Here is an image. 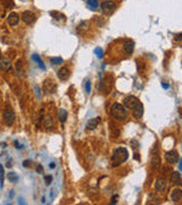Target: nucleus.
<instances>
[{
	"instance_id": "obj_11",
	"label": "nucleus",
	"mask_w": 182,
	"mask_h": 205,
	"mask_svg": "<svg viewBox=\"0 0 182 205\" xmlns=\"http://www.w3.org/2000/svg\"><path fill=\"white\" fill-rule=\"evenodd\" d=\"M57 75H58V78L62 81H66V80H68V78L71 76V71L64 66V67L59 69V71L57 72Z\"/></svg>"
},
{
	"instance_id": "obj_37",
	"label": "nucleus",
	"mask_w": 182,
	"mask_h": 205,
	"mask_svg": "<svg viewBox=\"0 0 182 205\" xmlns=\"http://www.w3.org/2000/svg\"><path fill=\"white\" fill-rule=\"evenodd\" d=\"M1 104H2V95H1V92H0V106H1Z\"/></svg>"
},
{
	"instance_id": "obj_12",
	"label": "nucleus",
	"mask_w": 182,
	"mask_h": 205,
	"mask_svg": "<svg viewBox=\"0 0 182 205\" xmlns=\"http://www.w3.org/2000/svg\"><path fill=\"white\" fill-rule=\"evenodd\" d=\"M166 185H167V182H166L165 179H163V178L157 179L155 182V189L157 191H159V193H163V191L166 189Z\"/></svg>"
},
{
	"instance_id": "obj_31",
	"label": "nucleus",
	"mask_w": 182,
	"mask_h": 205,
	"mask_svg": "<svg viewBox=\"0 0 182 205\" xmlns=\"http://www.w3.org/2000/svg\"><path fill=\"white\" fill-rule=\"evenodd\" d=\"M51 180H53V177H51V176H47V177L44 178V181H46V184L47 185H50Z\"/></svg>"
},
{
	"instance_id": "obj_34",
	"label": "nucleus",
	"mask_w": 182,
	"mask_h": 205,
	"mask_svg": "<svg viewBox=\"0 0 182 205\" xmlns=\"http://www.w3.org/2000/svg\"><path fill=\"white\" fill-rule=\"evenodd\" d=\"M23 165L24 167H30V161H24L23 162Z\"/></svg>"
},
{
	"instance_id": "obj_26",
	"label": "nucleus",
	"mask_w": 182,
	"mask_h": 205,
	"mask_svg": "<svg viewBox=\"0 0 182 205\" xmlns=\"http://www.w3.org/2000/svg\"><path fill=\"white\" fill-rule=\"evenodd\" d=\"M16 70L17 72H20V74L23 75V73H24V70H23V64H22V60H17L16 63Z\"/></svg>"
},
{
	"instance_id": "obj_2",
	"label": "nucleus",
	"mask_w": 182,
	"mask_h": 205,
	"mask_svg": "<svg viewBox=\"0 0 182 205\" xmlns=\"http://www.w3.org/2000/svg\"><path fill=\"white\" fill-rule=\"evenodd\" d=\"M128 158H129V151L124 147H118L117 149L114 151V154H113L112 156L114 165H117V164H122V163L126 162Z\"/></svg>"
},
{
	"instance_id": "obj_28",
	"label": "nucleus",
	"mask_w": 182,
	"mask_h": 205,
	"mask_svg": "<svg viewBox=\"0 0 182 205\" xmlns=\"http://www.w3.org/2000/svg\"><path fill=\"white\" fill-rule=\"evenodd\" d=\"M8 179L11 180V182H16L17 181V177H16V174L14 172H11L9 174H8Z\"/></svg>"
},
{
	"instance_id": "obj_4",
	"label": "nucleus",
	"mask_w": 182,
	"mask_h": 205,
	"mask_svg": "<svg viewBox=\"0 0 182 205\" xmlns=\"http://www.w3.org/2000/svg\"><path fill=\"white\" fill-rule=\"evenodd\" d=\"M115 9H116V4H115L113 0H105V1H102V13L109 15V14H112Z\"/></svg>"
},
{
	"instance_id": "obj_17",
	"label": "nucleus",
	"mask_w": 182,
	"mask_h": 205,
	"mask_svg": "<svg viewBox=\"0 0 182 205\" xmlns=\"http://www.w3.org/2000/svg\"><path fill=\"white\" fill-rule=\"evenodd\" d=\"M43 90H44V92L53 93L56 90V86L51 81H44V83H43Z\"/></svg>"
},
{
	"instance_id": "obj_35",
	"label": "nucleus",
	"mask_w": 182,
	"mask_h": 205,
	"mask_svg": "<svg viewBox=\"0 0 182 205\" xmlns=\"http://www.w3.org/2000/svg\"><path fill=\"white\" fill-rule=\"evenodd\" d=\"M49 167H50V169H55V167H56V164H55V163H50Z\"/></svg>"
},
{
	"instance_id": "obj_9",
	"label": "nucleus",
	"mask_w": 182,
	"mask_h": 205,
	"mask_svg": "<svg viewBox=\"0 0 182 205\" xmlns=\"http://www.w3.org/2000/svg\"><path fill=\"white\" fill-rule=\"evenodd\" d=\"M132 114H133L134 119H141L142 115H144V105L141 102H138L137 106L132 109Z\"/></svg>"
},
{
	"instance_id": "obj_3",
	"label": "nucleus",
	"mask_w": 182,
	"mask_h": 205,
	"mask_svg": "<svg viewBox=\"0 0 182 205\" xmlns=\"http://www.w3.org/2000/svg\"><path fill=\"white\" fill-rule=\"evenodd\" d=\"M15 119H16V115H15V112L13 108H7L4 113V121H5L6 125L8 127H11L14 122H15Z\"/></svg>"
},
{
	"instance_id": "obj_10",
	"label": "nucleus",
	"mask_w": 182,
	"mask_h": 205,
	"mask_svg": "<svg viewBox=\"0 0 182 205\" xmlns=\"http://www.w3.org/2000/svg\"><path fill=\"white\" fill-rule=\"evenodd\" d=\"M123 50L125 55H132L134 51V42L132 40H126L123 43Z\"/></svg>"
},
{
	"instance_id": "obj_13",
	"label": "nucleus",
	"mask_w": 182,
	"mask_h": 205,
	"mask_svg": "<svg viewBox=\"0 0 182 205\" xmlns=\"http://www.w3.org/2000/svg\"><path fill=\"white\" fill-rule=\"evenodd\" d=\"M182 198V190L179 188H175L172 190L171 193V200L175 203H179Z\"/></svg>"
},
{
	"instance_id": "obj_30",
	"label": "nucleus",
	"mask_w": 182,
	"mask_h": 205,
	"mask_svg": "<svg viewBox=\"0 0 182 205\" xmlns=\"http://www.w3.org/2000/svg\"><path fill=\"white\" fill-rule=\"evenodd\" d=\"M95 54L97 55V57H98V58H102V49L99 48V47H98V48H96V49H95Z\"/></svg>"
},
{
	"instance_id": "obj_20",
	"label": "nucleus",
	"mask_w": 182,
	"mask_h": 205,
	"mask_svg": "<svg viewBox=\"0 0 182 205\" xmlns=\"http://www.w3.org/2000/svg\"><path fill=\"white\" fill-rule=\"evenodd\" d=\"M54 125V120L50 115H46L43 118V127L44 128H51Z\"/></svg>"
},
{
	"instance_id": "obj_27",
	"label": "nucleus",
	"mask_w": 182,
	"mask_h": 205,
	"mask_svg": "<svg viewBox=\"0 0 182 205\" xmlns=\"http://www.w3.org/2000/svg\"><path fill=\"white\" fill-rule=\"evenodd\" d=\"M51 63L54 65H59V64H63V58H60V57H55L51 60Z\"/></svg>"
},
{
	"instance_id": "obj_19",
	"label": "nucleus",
	"mask_w": 182,
	"mask_h": 205,
	"mask_svg": "<svg viewBox=\"0 0 182 205\" xmlns=\"http://www.w3.org/2000/svg\"><path fill=\"white\" fill-rule=\"evenodd\" d=\"M151 167H154V169H158V167H161V158H159V155H154V156L151 157Z\"/></svg>"
},
{
	"instance_id": "obj_24",
	"label": "nucleus",
	"mask_w": 182,
	"mask_h": 205,
	"mask_svg": "<svg viewBox=\"0 0 182 205\" xmlns=\"http://www.w3.org/2000/svg\"><path fill=\"white\" fill-rule=\"evenodd\" d=\"M50 14H51V16H54L55 18L58 20V21H65V15H63L62 13H58V11H51Z\"/></svg>"
},
{
	"instance_id": "obj_1",
	"label": "nucleus",
	"mask_w": 182,
	"mask_h": 205,
	"mask_svg": "<svg viewBox=\"0 0 182 205\" xmlns=\"http://www.w3.org/2000/svg\"><path fill=\"white\" fill-rule=\"evenodd\" d=\"M111 114L114 119H116L117 121H124L128 116L126 113V108L124 107L122 104H118L115 102L113 104L112 107H111Z\"/></svg>"
},
{
	"instance_id": "obj_15",
	"label": "nucleus",
	"mask_w": 182,
	"mask_h": 205,
	"mask_svg": "<svg viewBox=\"0 0 182 205\" xmlns=\"http://www.w3.org/2000/svg\"><path fill=\"white\" fill-rule=\"evenodd\" d=\"M11 63L8 58H6V57H1L0 58V70L8 71L11 70Z\"/></svg>"
},
{
	"instance_id": "obj_16",
	"label": "nucleus",
	"mask_w": 182,
	"mask_h": 205,
	"mask_svg": "<svg viewBox=\"0 0 182 205\" xmlns=\"http://www.w3.org/2000/svg\"><path fill=\"white\" fill-rule=\"evenodd\" d=\"M100 122V118H95V119H91L88 123H86V130H95L98 127V124Z\"/></svg>"
},
{
	"instance_id": "obj_6",
	"label": "nucleus",
	"mask_w": 182,
	"mask_h": 205,
	"mask_svg": "<svg viewBox=\"0 0 182 205\" xmlns=\"http://www.w3.org/2000/svg\"><path fill=\"white\" fill-rule=\"evenodd\" d=\"M165 160L170 164H175L179 161V153L177 151H170L165 154Z\"/></svg>"
},
{
	"instance_id": "obj_36",
	"label": "nucleus",
	"mask_w": 182,
	"mask_h": 205,
	"mask_svg": "<svg viewBox=\"0 0 182 205\" xmlns=\"http://www.w3.org/2000/svg\"><path fill=\"white\" fill-rule=\"evenodd\" d=\"M162 86H163V88H165V89H168V84H166V83H163Z\"/></svg>"
},
{
	"instance_id": "obj_23",
	"label": "nucleus",
	"mask_w": 182,
	"mask_h": 205,
	"mask_svg": "<svg viewBox=\"0 0 182 205\" xmlns=\"http://www.w3.org/2000/svg\"><path fill=\"white\" fill-rule=\"evenodd\" d=\"M88 6L92 11H95L99 7V2H98V0H88Z\"/></svg>"
},
{
	"instance_id": "obj_25",
	"label": "nucleus",
	"mask_w": 182,
	"mask_h": 205,
	"mask_svg": "<svg viewBox=\"0 0 182 205\" xmlns=\"http://www.w3.org/2000/svg\"><path fill=\"white\" fill-rule=\"evenodd\" d=\"M4 178H5V171H4V167L0 164V185H1V187L4 186Z\"/></svg>"
},
{
	"instance_id": "obj_29",
	"label": "nucleus",
	"mask_w": 182,
	"mask_h": 205,
	"mask_svg": "<svg viewBox=\"0 0 182 205\" xmlns=\"http://www.w3.org/2000/svg\"><path fill=\"white\" fill-rule=\"evenodd\" d=\"M84 88H86V93H90L91 92V82L89 80H86V83H84Z\"/></svg>"
},
{
	"instance_id": "obj_21",
	"label": "nucleus",
	"mask_w": 182,
	"mask_h": 205,
	"mask_svg": "<svg viewBox=\"0 0 182 205\" xmlns=\"http://www.w3.org/2000/svg\"><path fill=\"white\" fill-rule=\"evenodd\" d=\"M58 118H59V121H60L62 123L66 122V120H67V112H66V109H64V108L59 109Z\"/></svg>"
},
{
	"instance_id": "obj_5",
	"label": "nucleus",
	"mask_w": 182,
	"mask_h": 205,
	"mask_svg": "<svg viewBox=\"0 0 182 205\" xmlns=\"http://www.w3.org/2000/svg\"><path fill=\"white\" fill-rule=\"evenodd\" d=\"M138 102H139V99L137 97H134V96H128V97L124 98L123 106L125 108H128V109H133L137 106Z\"/></svg>"
},
{
	"instance_id": "obj_33",
	"label": "nucleus",
	"mask_w": 182,
	"mask_h": 205,
	"mask_svg": "<svg viewBox=\"0 0 182 205\" xmlns=\"http://www.w3.org/2000/svg\"><path fill=\"white\" fill-rule=\"evenodd\" d=\"M181 37H182V33H177L175 40H177V41H180V40H181Z\"/></svg>"
},
{
	"instance_id": "obj_22",
	"label": "nucleus",
	"mask_w": 182,
	"mask_h": 205,
	"mask_svg": "<svg viewBox=\"0 0 182 205\" xmlns=\"http://www.w3.org/2000/svg\"><path fill=\"white\" fill-rule=\"evenodd\" d=\"M33 60H35L38 63V65H39V67L41 69V70H46V67H44V65H43V62H42V60L40 58V56L39 55H37V54H34L33 55Z\"/></svg>"
},
{
	"instance_id": "obj_8",
	"label": "nucleus",
	"mask_w": 182,
	"mask_h": 205,
	"mask_svg": "<svg viewBox=\"0 0 182 205\" xmlns=\"http://www.w3.org/2000/svg\"><path fill=\"white\" fill-rule=\"evenodd\" d=\"M18 22H20V16L15 11H11V14L7 16V24L9 26H16L18 24Z\"/></svg>"
},
{
	"instance_id": "obj_7",
	"label": "nucleus",
	"mask_w": 182,
	"mask_h": 205,
	"mask_svg": "<svg viewBox=\"0 0 182 205\" xmlns=\"http://www.w3.org/2000/svg\"><path fill=\"white\" fill-rule=\"evenodd\" d=\"M21 18H22V21L24 22L25 24H32L33 22L35 21V15L33 14L32 11H23Z\"/></svg>"
},
{
	"instance_id": "obj_18",
	"label": "nucleus",
	"mask_w": 182,
	"mask_h": 205,
	"mask_svg": "<svg viewBox=\"0 0 182 205\" xmlns=\"http://www.w3.org/2000/svg\"><path fill=\"white\" fill-rule=\"evenodd\" d=\"M170 181H171L172 184L175 185L181 184V174H180V172H177V171L172 172L171 177H170Z\"/></svg>"
},
{
	"instance_id": "obj_14",
	"label": "nucleus",
	"mask_w": 182,
	"mask_h": 205,
	"mask_svg": "<svg viewBox=\"0 0 182 205\" xmlns=\"http://www.w3.org/2000/svg\"><path fill=\"white\" fill-rule=\"evenodd\" d=\"M89 29H90V21H83L77 25V29L76 30H77V32L80 33V34H83Z\"/></svg>"
},
{
	"instance_id": "obj_32",
	"label": "nucleus",
	"mask_w": 182,
	"mask_h": 205,
	"mask_svg": "<svg viewBox=\"0 0 182 205\" xmlns=\"http://www.w3.org/2000/svg\"><path fill=\"white\" fill-rule=\"evenodd\" d=\"M118 198V195H115V196H113V198H112V204H115V203H116V202H117V200Z\"/></svg>"
}]
</instances>
